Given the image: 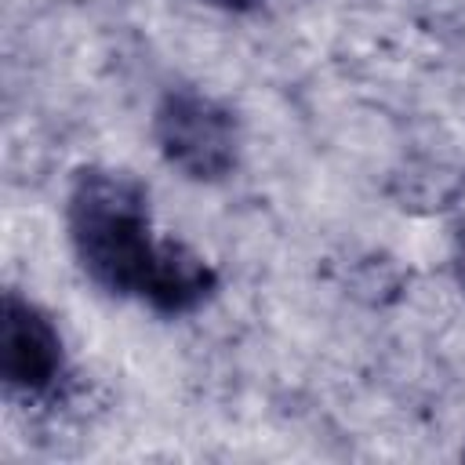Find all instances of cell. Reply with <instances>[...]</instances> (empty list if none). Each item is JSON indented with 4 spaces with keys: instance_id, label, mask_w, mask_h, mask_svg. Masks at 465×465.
<instances>
[{
    "instance_id": "cell-1",
    "label": "cell",
    "mask_w": 465,
    "mask_h": 465,
    "mask_svg": "<svg viewBox=\"0 0 465 465\" xmlns=\"http://www.w3.org/2000/svg\"><path fill=\"white\" fill-rule=\"evenodd\" d=\"M65 236L84 276L156 316H189L218 291V269L174 236H156L145 185L116 167H84L65 196Z\"/></svg>"
},
{
    "instance_id": "cell-2",
    "label": "cell",
    "mask_w": 465,
    "mask_h": 465,
    "mask_svg": "<svg viewBox=\"0 0 465 465\" xmlns=\"http://www.w3.org/2000/svg\"><path fill=\"white\" fill-rule=\"evenodd\" d=\"M153 142L160 156L189 182H222L240 163V120L236 113L189 84L167 87L153 109Z\"/></svg>"
},
{
    "instance_id": "cell-3",
    "label": "cell",
    "mask_w": 465,
    "mask_h": 465,
    "mask_svg": "<svg viewBox=\"0 0 465 465\" xmlns=\"http://www.w3.org/2000/svg\"><path fill=\"white\" fill-rule=\"evenodd\" d=\"M0 371L7 392L22 400H47L65 378V341L54 320L25 294H4L0 320Z\"/></svg>"
},
{
    "instance_id": "cell-4",
    "label": "cell",
    "mask_w": 465,
    "mask_h": 465,
    "mask_svg": "<svg viewBox=\"0 0 465 465\" xmlns=\"http://www.w3.org/2000/svg\"><path fill=\"white\" fill-rule=\"evenodd\" d=\"M450 272H454V280H458V287H461V294H465V225L454 232V247H450Z\"/></svg>"
},
{
    "instance_id": "cell-5",
    "label": "cell",
    "mask_w": 465,
    "mask_h": 465,
    "mask_svg": "<svg viewBox=\"0 0 465 465\" xmlns=\"http://www.w3.org/2000/svg\"><path fill=\"white\" fill-rule=\"evenodd\" d=\"M200 4H211V7L229 11V15H251V11H258L265 0H200Z\"/></svg>"
}]
</instances>
